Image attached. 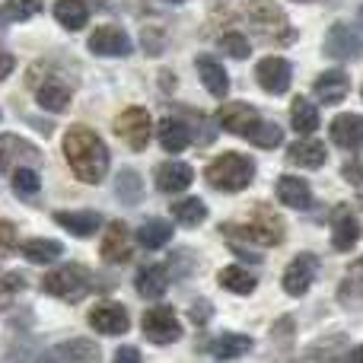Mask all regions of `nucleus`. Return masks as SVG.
I'll return each mask as SVG.
<instances>
[{"label":"nucleus","instance_id":"f257e3e1","mask_svg":"<svg viewBox=\"0 0 363 363\" xmlns=\"http://www.w3.org/2000/svg\"><path fill=\"white\" fill-rule=\"evenodd\" d=\"M64 157H67L70 169L80 182H96L106 179L108 172V147L102 144V138L93 131V128L74 125L64 134Z\"/></svg>","mask_w":363,"mask_h":363},{"label":"nucleus","instance_id":"f03ea898","mask_svg":"<svg viewBox=\"0 0 363 363\" xmlns=\"http://www.w3.org/2000/svg\"><path fill=\"white\" fill-rule=\"evenodd\" d=\"M207 182H211L217 191H242L252 179H255V163L242 153H220L211 166H207Z\"/></svg>","mask_w":363,"mask_h":363},{"label":"nucleus","instance_id":"7ed1b4c3","mask_svg":"<svg viewBox=\"0 0 363 363\" xmlns=\"http://www.w3.org/2000/svg\"><path fill=\"white\" fill-rule=\"evenodd\" d=\"M223 236H245L258 245H281L284 242V220L271 211L268 204H255L252 211V220L249 226H233V223H223L220 226Z\"/></svg>","mask_w":363,"mask_h":363},{"label":"nucleus","instance_id":"20e7f679","mask_svg":"<svg viewBox=\"0 0 363 363\" xmlns=\"http://www.w3.org/2000/svg\"><path fill=\"white\" fill-rule=\"evenodd\" d=\"M45 294L57 296V300L64 303H80L83 296L89 294V287H93V274H89V268H83V264H61L57 271H51V274H45L42 281Z\"/></svg>","mask_w":363,"mask_h":363},{"label":"nucleus","instance_id":"39448f33","mask_svg":"<svg viewBox=\"0 0 363 363\" xmlns=\"http://www.w3.org/2000/svg\"><path fill=\"white\" fill-rule=\"evenodd\" d=\"M245 13H249L252 26H255L258 32H264V38H274L277 45L296 42L294 26L287 23V16H284V10L277 4H271V0H249V4H245Z\"/></svg>","mask_w":363,"mask_h":363},{"label":"nucleus","instance_id":"423d86ee","mask_svg":"<svg viewBox=\"0 0 363 363\" xmlns=\"http://www.w3.org/2000/svg\"><path fill=\"white\" fill-rule=\"evenodd\" d=\"M140 328H144V338L153 341V345H160V347L176 345V341L182 338V322H179V315H176V309L172 306L147 309Z\"/></svg>","mask_w":363,"mask_h":363},{"label":"nucleus","instance_id":"0eeeda50","mask_svg":"<svg viewBox=\"0 0 363 363\" xmlns=\"http://www.w3.org/2000/svg\"><path fill=\"white\" fill-rule=\"evenodd\" d=\"M150 112L140 106H128L125 112L115 118V134L125 140L131 150H147L150 144Z\"/></svg>","mask_w":363,"mask_h":363},{"label":"nucleus","instance_id":"6e6552de","mask_svg":"<svg viewBox=\"0 0 363 363\" xmlns=\"http://www.w3.org/2000/svg\"><path fill=\"white\" fill-rule=\"evenodd\" d=\"M290 77H294V67H290V61H284V57H271L268 55V57H262L258 67H255L258 86H262L264 93H271V96L287 93Z\"/></svg>","mask_w":363,"mask_h":363},{"label":"nucleus","instance_id":"1a4fd4ad","mask_svg":"<svg viewBox=\"0 0 363 363\" xmlns=\"http://www.w3.org/2000/svg\"><path fill=\"white\" fill-rule=\"evenodd\" d=\"M315 271H319V258L309 255V252L296 255L294 262L287 264V271H284V294H290V296H303L309 287H313Z\"/></svg>","mask_w":363,"mask_h":363},{"label":"nucleus","instance_id":"9d476101","mask_svg":"<svg viewBox=\"0 0 363 363\" xmlns=\"http://www.w3.org/2000/svg\"><path fill=\"white\" fill-rule=\"evenodd\" d=\"M325 55L335 61H351L363 55V35H357L347 23H335L325 35Z\"/></svg>","mask_w":363,"mask_h":363},{"label":"nucleus","instance_id":"9b49d317","mask_svg":"<svg viewBox=\"0 0 363 363\" xmlns=\"http://www.w3.org/2000/svg\"><path fill=\"white\" fill-rule=\"evenodd\" d=\"M89 51L102 57H118V55H131V38L125 29L118 26H99V29L89 35Z\"/></svg>","mask_w":363,"mask_h":363},{"label":"nucleus","instance_id":"f8f14e48","mask_svg":"<svg viewBox=\"0 0 363 363\" xmlns=\"http://www.w3.org/2000/svg\"><path fill=\"white\" fill-rule=\"evenodd\" d=\"M89 325L99 335H125L131 328V319H128V309L121 303H99L89 313Z\"/></svg>","mask_w":363,"mask_h":363},{"label":"nucleus","instance_id":"ddd939ff","mask_svg":"<svg viewBox=\"0 0 363 363\" xmlns=\"http://www.w3.org/2000/svg\"><path fill=\"white\" fill-rule=\"evenodd\" d=\"M102 258H106L108 264H121L131 258L134 252V239H131V230H128V223H121V220H115V223H108L106 230V239H102Z\"/></svg>","mask_w":363,"mask_h":363},{"label":"nucleus","instance_id":"4468645a","mask_svg":"<svg viewBox=\"0 0 363 363\" xmlns=\"http://www.w3.org/2000/svg\"><path fill=\"white\" fill-rule=\"evenodd\" d=\"M357 239H360L357 213H354L347 204L335 207V213H332V245L338 252H347V249H354V245H357Z\"/></svg>","mask_w":363,"mask_h":363},{"label":"nucleus","instance_id":"2eb2a0df","mask_svg":"<svg viewBox=\"0 0 363 363\" xmlns=\"http://www.w3.org/2000/svg\"><path fill=\"white\" fill-rule=\"evenodd\" d=\"M255 121H258V112L249 106V102H226V106L217 112V125L230 134H242V138Z\"/></svg>","mask_w":363,"mask_h":363},{"label":"nucleus","instance_id":"dca6fc26","mask_svg":"<svg viewBox=\"0 0 363 363\" xmlns=\"http://www.w3.org/2000/svg\"><path fill=\"white\" fill-rule=\"evenodd\" d=\"M157 138H160V147H163L166 153H182L191 147V128H188L182 118H176V115H166L157 128Z\"/></svg>","mask_w":363,"mask_h":363},{"label":"nucleus","instance_id":"f3484780","mask_svg":"<svg viewBox=\"0 0 363 363\" xmlns=\"http://www.w3.org/2000/svg\"><path fill=\"white\" fill-rule=\"evenodd\" d=\"M194 179V169L188 163H179V160H169V163H160L157 166V188L166 194H176L185 191Z\"/></svg>","mask_w":363,"mask_h":363},{"label":"nucleus","instance_id":"a211bd4d","mask_svg":"<svg viewBox=\"0 0 363 363\" xmlns=\"http://www.w3.org/2000/svg\"><path fill=\"white\" fill-rule=\"evenodd\" d=\"M194 64H198L201 83H204L207 93L217 96V99H223V96L230 93V74L223 70V64H220L217 57H211V55H201Z\"/></svg>","mask_w":363,"mask_h":363},{"label":"nucleus","instance_id":"6ab92c4d","mask_svg":"<svg viewBox=\"0 0 363 363\" xmlns=\"http://www.w3.org/2000/svg\"><path fill=\"white\" fill-rule=\"evenodd\" d=\"M134 287L147 300H160L166 294V287H169V268L166 264H144L138 271V277H134Z\"/></svg>","mask_w":363,"mask_h":363},{"label":"nucleus","instance_id":"aec40b11","mask_svg":"<svg viewBox=\"0 0 363 363\" xmlns=\"http://www.w3.org/2000/svg\"><path fill=\"white\" fill-rule=\"evenodd\" d=\"M313 93L322 106H338V102L347 96V74L345 70H325V74L315 77Z\"/></svg>","mask_w":363,"mask_h":363},{"label":"nucleus","instance_id":"412c9836","mask_svg":"<svg viewBox=\"0 0 363 363\" xmlns=\"http://www.w3.org/2000/svg\"><path fill=\"white\" fill-rule=\"evenodd\" d=\"M332 140L341 150H360L363 147V118L360 115H341V118H335Z\"/></svg>","mask_w":363,"mask_h":363},{"label":"nucleus","instance_id":"4be33fe9","mask_svg":"<svg viewBox=\"0 0 363 363\" xmlns=\"http://www.w3.org/2000/svg\"><path fill=\"white\" fill-rule=\"evenodd\" d=\"M277 198H281V204L294 207V211H306L313 204V188H309L306 179L281 176L277 179Z\"/></svg>","mask_w":363,"mask_h":363},{"label":"nucleus","instance_id":"5701e85b","mask_svg":"<svg viewBox=\"0 0 363 363\" xmlns=\"http://www.w3.org/2000/svg\"><path fill=\"white\" fill-rule=\"evenodd\" d=\"M325 157H328L325 144H322V140H315V138L296 140V144L287 150V160H290V163L303 166V169H319V166H325Z\"/></svg>","mask_w":363,"mask_h":363},{"label":"nucleus","instance_id":"b1692460","mask_svg":"<svg viewBox=\"0 0 363 363\" xmlns=\"http://www.w3.org/2000/svg\"><path fill=\"white\" fill-rule=\"evenodd\" d=\"M55 223L64 226L67 233H74V236H93V233L99 230L102 217L96 211H57Z\"/></svg>","mask_w":363,"mask_h":363},{"label":"nucleus","instance_id":"393cba45","mask_svg":"<svg viewBox=\"0 0 363 363\" xmlns=\"http://www.w3.org/2000/svg\"><path fill=\"white\" fill-rule=\"evenodd\" d=\"M102 351L93 345V341H83V338H74V341H64V345L51 347L45 354V360H99Z\"/></svg>","mask_w":363,"mask_h":363},{"label":"nucleus","instance_id":"a878e982","mask_svg":"<svg viewBox=\"0 0 363 363\" xmlns=\"http://www.w3.org/2000/svg\"><path fill=\"white\" fill-rule=\"evenodd\" d=\"M35 102L45 112H64L70 106V86H64L61 80H45L35 89Z\"/></svg>","mask_w":363,"mask_h":363},{"label":"nucleus","instance_id":"bb28decb","mask_svg":"<svg viewBox=\"0 0 363 363\" xmlns=\"http://www.w3.org/2000/svg\"><path fill=\"white\" fill-rule=\"evenodd\" d=\"M19 160H38V150L32 144H26L23 138H16V134H4L0 138V172L6 166L19 163Z\"/></svg>","mask_w":363,"mask_h":363},{"label":"nucleus","instance_id":"cd10ccee","mask_svg":"<svg viewBox=\"0 0 363 363\" xmlns=\"http://www.w3.org/2000/svg\"><path fill=\"white\" fill-rule=\"evenodd\" d=\"M290 125H294L296 134H313L319 128V108L306 99V96H296L290 102Z\"/></svg>","mask_w":363,"mask_h":363},{"label":"nucleus","instance_id":"c85d7f7f","mask_svg":"<svg viewBox=\"0 0 363 363\" xmlns=\"http://www.w3.org/2000/svg\"><path fill=\"white\" fill-rule=\"evenodd\" d=\"M55 19L64 26V29L77 32L89 23V6L83 0H57L55 4Z\"/></svg>","mask_w":363,"mask_h":363},{"label":"nucleus","instance_id":"c756f323","mask_svg":"<svg viewBox=\"0 0 363 363\" xmlns=\"http://www.w3.org/2000/svg\"><path fill=\"white\" fill-rule=\"evenodd\" d=\"M245 351H252V338L249 335H236V332H226L220 338L211 341V354L220 360H233V357H242Z\"/></svg>","mask_w":363,"mask_h":363},{"label":"nucleus","instance_id":"7c9ffc66","mask_svg":"<svg viewBox=\"0 0 363 363\" xmlns=\"http://www.w3.org/2000/svg\"><path fill=\"white\" fill-rule=\"evenodd\" d=\"M172 239V223L169 220H160V217H153V220H147L144 226L138 230V242L144 245V249H163L166 242Z\"/></svg>","mask_w":363,"mask_h":363},{"label":"nucleus","instance_id":"2f4dec72","mask_svg":"<svg viewBox=\"0 0 363 363\" xmlns=\"http://www.w3.org/2000/svg\"><path fill=\"white\" fill-rule=\"evenodd\" d=\"M217 281H220V287L230 290V294H252L255 284H258V277L252 274V271H245L242 264H230V268L220 271Z\"/></svg>","mask_w":363,"mask_h":363},{"label":"nucleus","instance_id":"473e14b6","mask_svg":"<svg viewBox=\"0 0 363 363\" xmlns=\"http://www.w3.org/2000/svg\"><path fill=\"white\" fill-rule=\"evenodd\" d=\"M23 255L29 258L32 264H51L64 255V245L55 242V239H29L23 245Z\"/></svg>","mask_w":363,"mask_h":363},{"label":"nucleus","instance_id":"72a5a7b5","mask_svg":"<svg viewBox=\"0 0 363 363\" xmlns=\"http://www.w3.org/2000/svg\"><path fill=\"white\" fill-rule=\"evenodd\" d=\"M245 138H249L258 150H274V147L284 140V131H281V125H274V121H262V118H258L255 125L245 131Z\"/></svg>","mask_w":363,"mask_h":363},{"label":"nucleus","instance_id":"f704fd0d","mask_svg":"<svg viewBox=\"0 0 363 363\" xmlns=\"http://www.w3.org/2000/svg\"><path fill=\"white\" fill-rule=\"evenodd\" d=\"M172 213H176V220L182 226L194 230V226H201L207 220V204L201 198H185V201H179V204L172 207Z\"/></svg>","mask_w":363,"mask_h":363},{"label":"nucleus","instance_id":"c9c22d12","mask_svg":"<svg viewBox=\"0 0 363 363\" xmlns=\"http://www.w3.org/2000/svg\"><path fill=\"white\" fill-rule=\"evenodd\" d=\"M341 303L345 306H363V258L341 281Z\"/></svg>","mask_w":363,"mask_h":363},{"label":"nucleus","instance_id":"e433bc0d","mask_svg":"<svg viewBox=\"0 0 363 363\" xmlns=\"http://www.w3.org/2000/svg\"><path fill=\"white\" fill-rule=\"evenodd\" d=\"M115 191H118V198L125 201V204H140V198H144V182H140L138 172L125 169V172H118Z\"/></svg>","mask_w":363,"mask_h":363},{"label":"nucleus","instance_id":"4c0bfd02","mask_svg":"<svg viewBox=\"0 0 363 363\" xmlns=\"http://www.w3.org/2000/svg\"><path fill=\"white\" fill-rule=\"evenodd\" d=\"M220 51H223V55H230V57H236V61H245V57L252 55V42L242 35V32L230 29V32H223V35H220Z\"/></svg>","mask_w":363,"mask_h":363},{"label":"nucleus","instance_id":"58836bf2","mask_svg":"<svg viewBox=\"0 0 363 363\" xmlns=\"http://www.w3.org/2000/svg\"><path fill=\"white\" fill-rule=\"evenodd\" d=\"M38 188H42V179H38L35 169H29V166H19V169L13 172V191H16L19 198H35Z\"/></svg>","mask_w":363,"mask_h":363},{"label":"nucleus","instance_id":"ea45409f","mask_svg":"<svg viewBox=\"0 0 363 363\" xmlns=\"http://www.w3.org/2000/svg\"><path fill=\"white\" fill-rule=\"evenodd\" d=\"M38 10H42V0H6V13H10V19H16V23L32 19Z\"/></svg>","mask_w":363,"mask_h":363},{"label":"nucleus","instance_id":"a19ab883","mask_svg":"<svg viewBox=\"0 0 363 363\" xmlns=\"http://www.w3.org/2000/svg\"><path fill=\"white\" fill-rule=\"evenodd\" d=\"M277 338V345H281V351H287L290 347V332H296V322L290 319V315H284V319H277V325L271 328Z\"/></svg>","mask_w":363,"mask_h":363},{"label":"nucleus","instance_id":"79ce46f5","mask_svg":"<svg viewBox=\"0 0 363 363\" xmlns=\"http://www.w3.org/2000/svg\"><path fill=\"white\" fill-rule=\"evenodd\" d=\"M211 313H213V306L207 300H194L191 309H188V319H191L194 325H207V322H211Z\"/></svg>","mask_w":363,"mask_h":363},{"label":"nucleus","instance_id":"37998d69","mask_svg":"<svg viewBox=\"0 0 363 363\" xmlns=\"http://www.w3.org/2000/svg\"><path fill=\"white\" fill-rule=\"evenodd\" d=\"M341 176L351 182V185H363V157L347 160V163L341 166Z\"/></svg>","mask_w":363,"mask_h":363},{"label":"nucleus","instance_id":"c03bdc74","mask_svg":"<svg viewBox=\"0 0 363 363\" xmlns=\"http://www.w3.org/2000/svg\"><path fill=\"white\" fill-rule=\"evenodd\" d=\"M23 284H26V281H23L19 274H6V277H0V296H13L19 287H23Z\"/></svg>","mask_w":363,"mask_h":363},{"label":"nucleus","instance_id":"a18cd8bd","mask_svg":"<svg viewBox=\"0 0 363 363\" xmlns=\"http://www.w3.org/2000/svg\"><path fill=\"white\" fill-rule=\"evenodd\" d=\"M115 360H121V363H138V360H140V351H138V347H118V351H115Z\"/></svg>","mask_w":363,"mask_h":363},{"label":"nucleus","instance_id":"49530a36","mask_svg":"<svg viewBox=\"0 0 363 363\" xmlns=\"http://www.w3.org/2000/svg\"><path fill=\"white\" fill-rule=\"evenodd\" d=\"M13 67H16V61L10 55H0V80H6L13 74Z\"/></svg>","mask_w":363,"mask_h":363},{"label":"nucleus","instance_id":"de8ad7c7","mask_svg":"<svg viewBox=\"0 0 363 363\" xmlns=\"http://www.w3.org/2000/svg\"><path fill=\"white\" fill-rule=\"evenodd\" d=\"M347 360H363V347H354V351H347Z\"/></svg>","mask_w":363,"mask_h":363},{"label":"nucleus","instance_id":"09e8293b","mask_svg":"<svg viewBox=\"0 0 363 363\" xmlns=\"http://www.w3.org/2000/svg\"><path fill=\"white\" fill-rule=\"evenodd\" d=\"M166 4H185V0H166Z\"/></svg>","mask_w":363,"mask_h":363},{"label":"nucleus","instance_id":"8fccbe9b","mask_svg":"<svg viewBox=\"0 0 363 363\" xmlns=\"http://www.w3.org/2000/svg\"><path fill=\"white\" fill-rule=\"evenodd\" d=\"M296 4H309V0H296Z\"/></svg>","mask_w":363,"mask_h":363},{"label":"nucleus","instance_id":"3c124183","mask_svg":"<svg viewBox=\"0 0 363 363\" xmlns=\"http://www.w3.org/2000/svg\"><path fill=\"white\" fill-rule=\"evenodd\" d=\"M360 23H363V10H360Z\"/></svg>","mask_w":363,"mask_h":363},{"label":"nucleus","instance_id":"603ef678","mask_svg":"<svg viewBox=\"0 0 363 363\" xmlns=\"http://www.w3.org/2000/svg\"><path fill=\"white\" fill-rule=\"evenodd\" d=\"M0 26H4V16H0Z\"/></svg>","mask_w":363,"mask_h":363}]
</instances>
